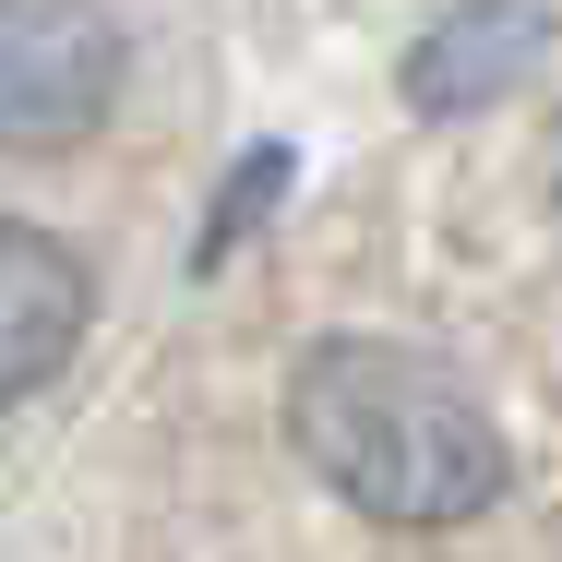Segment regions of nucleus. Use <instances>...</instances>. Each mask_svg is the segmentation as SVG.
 Masks as SVG:
<instances>
[{
	"mask_svg": "<svg viewBox=\"0 0 562 562\" xmlns=\"http://www.w3.org/2000/svg\"><path fill=\"white\" fill-rule=\"evenodd\" d=\"M227 180L36 562H562V97Z\"/></svg>",
	"mask_w": 562,
	"mask_h": 562,
	"instance_id": "obj_1",
	"label": "nucleus"
}]
</instances>
